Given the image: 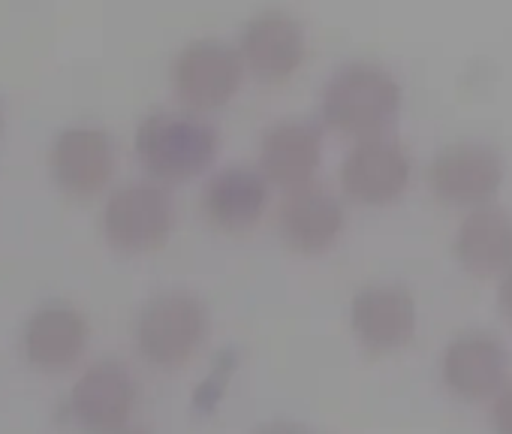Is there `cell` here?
Wrapping results in <instances>:
<instances>
[{
	"label": "cell",
	"instance_id": "obj_1",
	"mask_svg": "<svg viewBox=\"0 0 512 434\" xmlns=\"http://www.w3.org/2000/svg\"><path fill=\"white\" fill-rule=\"evenodd\" d=\"M401 112V85L380 64H344L323 88L320 115L326 127L353 139H377Z\"/></svg>",
	"mask_w": 512,
	"mask_h": 434
},
{
	"label": "cell",
	"instance_id": "obj_2",
	"mask_svg": "<svg viewBox=\"0 0 512 434\" xmlns=\"http://www.w3.org/2000/svg\"><path fill=\"white\" fill-rule=\"evenodd\" d=\"M217 130L181 112H154L136 130V157L160 181H187L217 157Z\"/></svg>",
	"mask_w": 512,
	"mask_h": 434
},
{
	"label": "cell",
	"instance_id": "obj_3",
	"mask_svg": "<svg viewBox=\"0 0 512 434\" xmlns=\"http://www.w3.org/2000/svg\"><path fill=\"white\" fill-rule=\"evenodd\" d=\"M208 335L205 305L181 290L154 296L136 320V347L157 368L184 365Z\"/></svg>",
	"mask_w": 512,
	"mask_h": 434
},
{
	"label": "cell",
	"instance_id": "obj_4",
	"mask_svg": "<svg viewBox=\"0 0 512 434\" xmlns=\"http://www.w3.org/2000/svg\"><path fill=\"white\" fill-rule=\"evenodd\" d=\"M175 230V202L160 184H127L103 208V236L115 251L145 254L166 245Z\"/></svg>",
	"mask_w": 512,
	"mask_h": 434
},
{
	"label": "cell",
	"instance_id": "obj_5",
	"mask_svg": "<svg viewBox=\"0 0 512 434\" xmlns=\"http://www.w3.org/2000/svg\"><path fill=\"white\" fill-rule=\"evenodd\" d=\"M136 377L115 359L94 362L70 389L67 410L88 434H121L136 410Z\"/></svg>",
	"mask_w": 512,
	"mask_h": 434
},
{
	"label": "cell",
	"instance_id": "obj_6",
	"mask_svg": "<svg viewBox=\"0 0 512 434\" xmlns=\"http://www.w3.org/2000/svg\"><path fill=\"white\" fill-rule=\"evenodd\" d=\"M244 79L241 55L217 40H196L175 58L172 85L184 106L196 112H211L226 106Z\"/></svg>",
	"mask_w": 512,
	"mask_h": 434
},
{
	"label": "cell",
	"instance_id": "obj_7",
	"mask_svg": "<svg viewBox=\"0 0 512 434\" xmlns=\"http://www.w3.org/2000/svg\"><path fill=\"white\" fill-rule=\"evenodd\" d=\"M428 184L449 205H488L503 184V160L491 145L461 142L431 160Z\"/></svg>",
	"mask_w": 512,
	"mask_h": 434
},
{
	"label": "cell",
	"instance_id": "obj_8",
	"mask_svg": "<svg viewBox=\"0 0 512 434\" xmlns=\"http://www.w3.org/2000/svg\"><path fill=\"white\" fill-rule=\"evenodd\" d=\"M52 175L73 199H94L115 175V142L100 127H70L52 145Z\"/></svg>",
	"mask_w": 512,
	"mask_h": 434
},
{
	"label": "cell",
	"instance_id": "obj_9",
	"mask_svg": "<svg viewBox=\"0 0 512 434\" xmlns=\"http://www.w3.org/2000/svg\"><path fill=\"white\" fill-rule=\"evenodd\" d=\"M410 181V160L404 148L386 136L359 139L341 166V187L362 205L395 202Z\"/></svg>",
	"mask_w": 512,
	"mask_h": 434
},
{
	"label": "cell",
	"instance_id": "obj_10",
	"mask_svg": "<svg viewBox=\"0 0 512 434\" xmlns=\"http://www.w3.org/2000/svg\"><path fill=\"white\" fill-rule=\"evenodd\" d=\"M347 224L341 199L317 184H305L287 190L278 208V230L293 251L302 254H323L332 248Z\"/></svg>",
	"mask_w": 512,
	"mask_h": 434
},
{
	"label": "cell",
	"instance_id": "obj_11",
	"mask_svg": "<svg viewBox=\"0 0 512 434\" xmlns=\"http://www.w3.org/2000/svg\"><path fill=\"white\" fill-rule=\"evenodd\" d=\"M305 49L308 43H305V28L299 25V19L272 10L247 22L238 55L250 73L269 82H281L302 67Z\"/></svg>",
	"mask_w": 512,
	"mask_h": 434
},
{
	"label": "cell",
	"instance_id": "obj_12",
	"mask_svg": "<svg viewBox=\"0 0 512 434\" xmlns=\"http://www.w3.org/2000/svg\"><path fill=\"white\" fill-rule=\"evenodd\" d=\"M350 323L356 338L371 350L404 347L416 335V302L398 284H374L356 293L350 305Z\"/></svg>",
	"mask_w": 512,
	"mask_h": 434
},
{
	"label": "cell",
	"instance_id": "obj_13",
	"mask_svg": "<svg viewBox=\"0 0 512 434\" xmlns=\"http://www.w3.org/2000/svg\"><path fill=\"white\" fill-rule=\"evenodd\" d=\"M506 368L509 353L488 332H464L443 353V383L467 401L494 395L506 380Z\"/></svg>",
	"mask_w": 512,
	"mask_h": 434
},
{
	"label": "cell",
	"instance_id": "obj_14",
	"mask_svg": "<svg viewBox=\"0 0 512 434\" xmlns=\"http://www.w3.org/2000/svg\"><path fill=\"white\" fill-rule=\"evenodd\" d=\"M269 205V178L263 169L226 166L214 172L202 190V208L220 230L241 233L260 224Z\"/></svg>",
	"mask_w": 512,
	"mask_h": 434
},
{
	"label": "cell",
	"instance_id": "obj_15",
	"mask_svg": "<svg viewBox=\"0 0 512 434\" xmlns=\"http://www.w3.org/2000/svg\"><path fill=\"white\" fill-rule=\"evenodd\" d=\"M88 320L70 305L40 308L25 329V356L37 371H70L88 350Z\"/></svg>",
	"mask_w": 512,
	"mask_h": 434
},
{
	"label": "cell",
	"instance_id": "obj_16",
	"mask_svg": "<svg viewBox=\"0 0 512 434\" xmlns=\"http://www.w3.org/2000/svg\"><path fill=\"white\" fill-rule=\"evenodd\" d=\"M320 160H323V133L311 121L302 118L278 121L263 136L260 169L269 178V184H278L284 190L305 187L320 169Z\"/></svg>",
	"mask_w": 512,
	"mask_h": 434
},
{
	"label": "cell",
	"instance_id": "obj_17",
	"mask_svg": "<svg viewBox=\"0 0 512 434\" xmlns=\"http://www.w3.org/2000/svg\"><path fill=\"white\" fill-rule=\"evenodd\" d=\"M455 257L476 275H500L512 266V214L497 205H476L455 230Z\"/></svg>",
	"mask_w": 512,
	"mask_h": 434
},
{
	"label": "cell",
	"instance_id": "obj_18",
	"mask_svg": "<svg viewBox=\"0 0 512 434\" xmlns=\"http://www.w3.org/2000/svg\"><path fill=\"white\" fill-rule=\"evenodd\" d=\"M491 425H494L497 434H512V383H503V386L494 392Z\"/></svg>",
	"mask_w": 512,
	"mask_h": 434
},
{
	"label": "cell",
	"instance_id": "obj_19",
	"mask_svg": "<svg viewBox=\"0 0 512 434\" xmlns=\"http://www.w3.org/2000/svg\"><path fill=\"white\" fill-rule=\"evenodd\" d=\"M497 305L503 311V317L512 323V266L500 272V287H497Z\"/></svg>",
	"mask_w": 512,
	"mask_h": 434
},
{
	"label": "cell",
	"instance_id": "obj_20",
	"mask_svg": "<svg viewBox=\"0 0 512 434\" xmlns=\"http://www.w3.org/2000/svg\"><path fill=\"white\" fill-rule=\"evenodd\" d=\"M256 434H311L308 428H302V425H290V422H275V425H266V428H260Z\"/></svg>",
	"mask_w": 512,
	"mask_h": 434
},
{
	"label": "cell",
	"instance_id": "obj_21",
	"mask_svg": "<svg viewBox=\"0 0 512 434\" xmlns=\"http://www.w3.org/2000/svg\"><path fill=\"white\" fill-rule=\"evenodd\" d=\"M121 434H148V431H121Z\"/></svg>",
	"mask_w": 512,
	"mask_h": 434
},
{
	"label": "cell",
	"instance_id": "obj_22",
	"mask_svg": "<svg viewBox=\"0 0 512 434\" xmlns=\"http://www.w3.org/2000/svg\"><path fill=\"white\" fill-rule=\"evenodd\" d=\"M0 121H4V115H0Z\"/></svg>",
	"mask_w": 512,
	"mask_h": 434
}]
</instances>
